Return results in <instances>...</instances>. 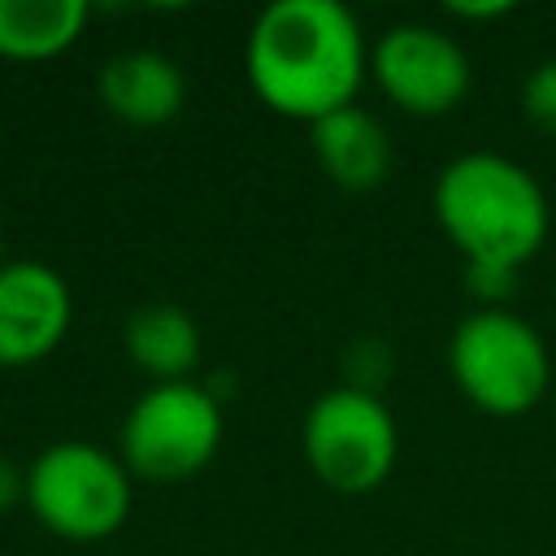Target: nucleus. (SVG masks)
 I'll use <instances>...</instances> for the list:
<instances>
[{
  "mask_svg": "<svg viewBox=\"0 0 556 556\" xmlns=\"http://www.w3.org/2000/svg\"><path fill=\"white\" fill-rule=\"evenodd\" d=\"M17 500H26V473L9 456H0V513H9Z\"/></svg>",
  "mask_w": 556,
  "mask_h": 556,
  "instance_id": "nucleus-14",
  "label": "nucleus"
},
{
  "mask_svg": "<svg viewBox=\"0 0 556 556\" xmlns=\"http://www.w3.org/2000/svg\"><path fill=\"white\" fill-rule=\"evenodd\" d=\"M122 343L130 361L156 382H187L191 369L200 365V326L191 321L187 308L165 304V300L139 304L126 317Z\"/></svg>",
  "mask_w": 556,
  "mask_h": 556,
  "instance_id": "nucleus-11",
  "label": "nucleus"
},
{
  "mask_svg": "<svg viewBox=\"0 0 556 556\" xmlns=\"http://www.w3.org/2000/svg\"><path fill=\"white\" fill-rule=\"evenodd\" d=\"M434 217L465 256V282L482 300L513 291L517 269L547 239V195L539 178L500 156L465 152L434 178Z\"/></svg>",
  "mask_w": 556,
  "mask_h": 556,
  "instance_id": "nucleus-2",
  "label": "nucleus"
},
{
  "mask_svg": "<svg viewBox=\"0 0 556 556\" xmlns=\"http://www.w3.org/2000/svg\"><path fill=\"white\" fill-rule=\"evenodd\" d=\"M369 74L382 87V96L413 117L452 113L473 83L469 52L452 35L426 22H404L382 30L369 52Z\"/></svg>",
  "mask_w": 556,
  "mask_h": 556,
  "instance_id": "nucleus-7",
  "label": "nucleus"
},
{
  "mask_svg": "<svg viewBox=\"0 0 556 556\" xmlns=\"http://www.w3.org/2000/svg\"><path fill=\"white\" fill-rule=\"evenodd\" d=\"M513 4L508 0H486V4H447L452 17H465V22H486V17H504Z\"/></svg>",
  "mask_w": 556,
  "mask_h": 556,
  "instance_id": "nucleus-15",
  "label": "nucleus"
},
{
  "mask_svg": "<svg viewBox=\"0 0 556 556\" xmlns=\"http://www.w3.org/2000/svg\"><path fill=\"white\" fill-rule=\"evenodd\" d=\"M243 70L265 109L313 126L356 104L365 35L339 0H274L248 30Z\"/></svg>",
  "mask_w": 556,
  "mask_h": 556,
  "instance_id": "nucleus-1",
  "label": "nucleus"
},
{
  "mask_svg": "<svg viewBox=\"0 0 556 556\" xmlns=\"http://www.w3.org/2000/svg\"><path fill=\"white\" fill-rule=\"evenodd\" d=\"M87 26L83 0H0V56L52 61Z\"/></svg>",
  "mask_w": 556,
  "mask_h": 556,
  "instance_id": "nucleus-12",
  "label": "nucleus"
},
{
  "mask_svg": "<svg viewBox=\"0 0 556 556\" xmlns=\"http://www.w3.org/2000/svg\"><path fill=\"white\" fill-rule=\"evenodd\" d=\"M222 443V408L200 382H152L122 421V465L143 482L200 473Z\"/></svg>",
  "mask_w": 556,
  "mask_h": 556,
  "instance_id": "nucleus-5",
  "label": "nucleus"
},
{
  "mask_svg": "<svg viewBox=\"0 0 556 556\" xmlns=\"http://www.w3.org/2000/svg\"><path fill=\"white\" fill-rule=\"evenodd\" d=\"M308 130H313L317 165L343 191H369V187H378L387 178V169H391V139H387V130H382V122L374 113L348 104V109L313 122Z\"/></svg>",
  "mask_w": 556,
  "mask_h": 556,
  "instance_id": "nucleus-10",
  "label": "nucleus"
},
{
  "mask_svg": "<svg viewBox=\"0 0 556 556\" xmlns=\"http://www.w3.org/2000/svg\"><path fill=\"white\" fill-rule=\"evenodd\" d=\"M447 365L456 387L495 417H521L530 413L552 378L547 343L543 334L504 313V308H478L469 313L447 348Z\"/></svg>",
  "mask_w": 556,
  "mask_h": 556,
  "instance_id": "nucleus-4",
  "label": "nucleus"
},
{
  "mask_svg": "<svg viewBox=\"0 0 556 556\" xmlns=\"http://www.w3.org/2000/svg\"><path fill=\"white\" fill-rule=\"evenodd\" d=\"M26 504L43 530L96 543L130 517V469L117 452L83 439L48 443L26 469Z\"/></svg>",
  "mask_w": 556,
  "mask_h": 556,
  "instance_id": "nucleus-3",
  "label": "nucleus"
},
{
  "mask_svg": "<svg viewBox=\"0 0 556 556\" xmlns=\"http://www.w3.org/2000/svg\"><path fill=\"white\" fill-rule=\"evenodd\" d=\"M96 91L113 117H122L130 126H161V122L178 117V109L187 100V78L165 52L130 48L100 65Z\"/></svg>",
  "mask_w": 556,
  "mask_h": 556,
  "instance_id": "nucleus-9",
  "label": "nucleus"
},
{
  "mask_svg": "<svg viewBox=\"0 0 556 556\" xmlns=\"http://www.w3.org/2000/svg\"><path fill=\"white\" fill-rule=\"evenodd\" d=\"M521 113L530 126L556 135V56L534 65L521 83Z\"/></svg>",
  "mask_w": 556,
  "mask_h": 556,
  "instance_id": "nucleus-13",
  "label": "nucleus"
},
{
  "mask_svg": "<svg viewBox=\"0 0 556 556\" xmlns=\"http://www.w3.org/2000/svg\"><path fill=\"white\" fill-rule=\"evenodd\" d=\"M70 287L43 261L0 265V365H35L52 356L70 330Z\"/></svg>",
  "mask_w": 556,
  "mask_h": 556,
  "instance_id": "nucleus-8",
  "label": "nucleus"
},
{
  "mask_svg": "<svg viewBox=\"0 0 556 556\" xmlns=\"http://www.w3.org/2000/svg\"><path fill=\"white\" fill-rule=\"evenodd\" d=\"M395 417L374 391L334 387L317 395L304 417L308 469L339 495H365L382 486L395 465Z\"/></svg>",
  "mask_w": 556,
  "mask_h": 556,
  "instance_id": "nucleus-6",
  "label": "nucleus"
}]
</instances>
